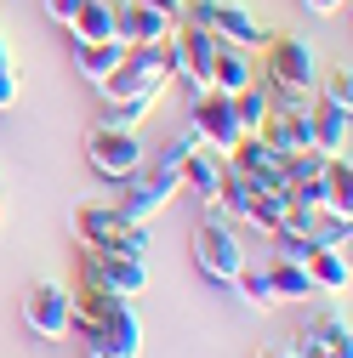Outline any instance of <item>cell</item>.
<instances>
[{
  "label": "cell",
  "mask_w": 353,
  "mask_h": 358,
  "mask_svg": "<svg viewBox=\"0 0 353 358\" xmlns=\"http://www.w3.org/2000/svg\"><path fill=\"white\" fill-rule=\"evenodd\" d=\"M74 330L85 336V358H143V324L131 301L74 290Z\"/></svg>",
  "instance_id": "1"
},
{
  "label": "cell",
  "mask_w": 353,
  "mask_h": 358,
  "mask_svg": "<svg viewBox=\"0 0 353 358\" xmlns=\"http://www.w3.org/2000/svg\"><path fill=\"white\" fill-rule=\"evenodd\" d=\"M262 69H256V85L268 92V103H296L307 108L319 92V63H314V46L296 34H268L262 40Z\"/></svg>",
  "instance_id": "2"
},
{
  "label": "cell",
  "mask_w": 353,
  "mask_h": 358,
  "mask_svg": "<svg viewBox=\"0 0 353 358\" xmlns=\"http://www.w3.org/2000/svg\"><path fill=\"white\" fill-rule=\"evenodd\" d=\"M171 80H176L171 40L165 46H125V57L114 63V74L97 85V92L103 97H131V103H160Z\"/></svg>",
  "instance_id": "3"
},
{
  "label": "cell",
  "mask_w": 353,
  "mask_h": 358,
  "mask_svg": "<svg viewBox=\"0 0 353 358\" xmlns=\"http://www.w3.org/2000/svg\"><path fill=\"white\" fill-rule=\"evenodd\" d=\"M143 285H148V256H125V250H103V245H80V290L131 301Z\"/></svg>",
  "instance_id": "4"
},
{
  "label": "cell",
  "mask_w": 353,
  "mask_h": 358,
  "mask_svg": "<svg viewBox=\"0 0 353 358\" xmlns=\"http://www.w3.org/2000/svg\"><path fill=\"white\" fill-rule=\"evenodd\" d=\"M194 262L200 273L216 279V285H234V273L245 267V245H240V228L228 216H205L194 228Z\"/></svg>",
  "instance_id": "5"
},
{
  "label": "cell",
  "mask_w": 353,
  "mask_h": 358,
  "mask_svg": "<svg viewBox=\"0 0 353 358\" xmlns=\"http://www.w3.org/2000/svg\"><path fill=\"white\" fill-rule=\"evenodd\" d=\"M74 234L80 245H103V250H125V256H148V234L137 222H125L114 205H80L74 210Z\"/></svg>",
  "instance_id": "6"
},
{
  "label": "cell",
  "mask_w": 353,
  "mask_h": 358,
  "mask_svg": "<svg viewBox=\"0 0 353 358\" xmlns=\"http://www.w3.org/2000/svg\"><path fill=\"white\" fill-rule=\"evenodd\" d=\"M148 154L137 143V131H120V125H92V137H85V165L109 182H125L131 171H137Z\"/></svg>",
  "instance_id": "7"
},
{
  "label": "cell",
  "mask_w": 353,
  "mask_h": 358,
  "mask_svg": "<svg viewBox=\"0 0 353 358\" xmlns=\"http://www.w3.org/2000/svg\"><path fill=\"white\" fill-rule=\"evenodd\" d=\"M23 324H29L40 341H69V330H74V290L40 279V285L23 296Z\"/></svg>",
  "instance_id": "8"
},
{
  "label": "cell",
  "mask_w": 353,
  "mask_h": 358,
  "mask_svg": "<svg viewBox=\"0 0 353 358\" xmlns=\"http://www.w3.org/2000/svg\"><path fill=\"white\" fill-rule=\"evenodd\" d=\"M188 131L200 137V148L205 154H234V143H240V125H234V103L223 97V92H200L194 97V114H188Z\"/></svg>",
  "instance_id": "9"
},
{
  "label": "cell",
  "mask_w": 353,
  "mask_h": 358,
  "mask_svg": "<svg viewBox=\"0 0 353 358\" xmlns=\"http://www.w3.org/2000/svg\"><path fill=\"white\" fill-rule=\"evenodd\" d=\"M216 46H223V40H216L211 29H194V23H176L171 29V63H176V74L194 85V97L211 92V57H216Z\"/></svg>",
  "instance_id": "10"
},
{
  "label": "cell",
  "mask_w": 353,
  "mask_h": 358,
  "mask_svg": "<svg viewBox=\"0 0 353 358\" xmlns=\"http://www.w3.org/2000/svg\"><path fill=\"white\" fill-rule=\"evenodd\" d=\"M228 171H240V176H251V182L285 194V154H279L268 137H240L234 154H228Z\"/></svg>",
  "instance_id": "11"
},
{
  "label": "cell",
  "mask_w": 353,
  "mask_h": 358,
  "mask_svg": "<svg viewBox=\"0 0 353 358\" xmlns=\"http://www.w3.org/2000/svg\"><path fill=\"white\" fill-rule=\"evenodd\" d=\"M176 29V17L154 12V6H125V0H114V40L120 46H165Z\"/></svg>",
  "instance_id": "12"
},
{
  "label": "cell",
  "mask_w": 353,
  "mask_h": 358,
  "mask_svg": "<svg viewBox=\"0 0 353 358\" xmlns=\"http://www.w3.org/2000/svg\"><path fill=\"white\" fill-rule=\"evenodd\" d=\"M307 125H314V154H325V159L347 154V143H353V108L307 103Z\"/></svg>",
  "instance_id": "13"
},
{
  "label": "cell",
  "mask_w": 353,
  "mask_h": 358,
  "mask_svg": "<svg viewBox=\"0 0 353 358\" xmlns=\"http://www.w3.org/2000/svg\"><path fill=\"white\" fill-rule=\"evenodd\" d=\"M296 358H353L347 313L336 307V313H325V319H314V324H307V336H302V352H296Z\"/></svg>",
  "instance_id": "14"
},
{
  "label": "cell",
  "mask_w": 353,
  "mask_h": 358,
  "mask_svg": "<svg viewBox=\"0 0 353 358\" xmlns=\"http://www.w3.org/2000/svg\"><path fill=\"white\" fill-rule=\"evenodd\" d=\"M211 34L223 40V46H240V52H256L262 40H268V29H262L245 6H228V0H216V17H211Z\"/></svg>",
  "instance_id": "15"
},
{
  "label": "cell",
  "mask_w": 353,
  "mask_h": 358,
  "mask_svg": "<svg viewBox=\"0 0 353 358\" xmlns=\"http://www.w3.org/2000/svg\"><path fill=\"white\" fill-rule=\"evenodd\" d=\"M223 182H228V159H223V154L194 148V154L183 159V188H194L205 205H216V199H223Z\"/></svg>",
  "instance_id": "16"
},
{
  "label": "cell",
  "mask_w": 353,
  "mask_h": 358,
  "mask_svg": "<svg viewBox=\"0 0 353 358\" xmlns=\"http://www.w3.org/2000/svg\"><path fill=\"white\" fill-rule=\"evenodd\" d=\"M69 46H92V40H114V0H80V12L63 23Z\"/></svg>",
  "instance_id": "17"
},
{
  "label": "cell",
  "mask_w": 353,
  "mask_h": 358,
  "mask_svg": "<svg viewBox=\"0 0 353 358\" xmlns=\"http://www.w3.org/2000/svg\"><path fill=\"white\" fill-rule=\"evenodd\" d=\"M251 80H256L251 52H240V46H216V57H211V92L234 97V92H245Z\"/></svg>",
  "instance_id": "18"
},
{
  "label": "cell",
  "mask_w": 353,
  "mask_h": 358,
  "mask_svg": "<svg viewBox=\"0 0 353 358\" xmlns=\"http://www.w3.org/2000/svg\"><path fill=\"white\" fill-rule=\"evenodd\" d=\"M302 267H307V279H314V290H331V296H342V290H347V279H353L347 250H336V245H319Z\"/></svg>",
  "instance_id": "19"
},
{
  "label": "cell",
  "mask_w": 353,
  "mask_h": 358,
  "mask_svg": "<svg viewBox=\"0 0 353 358\" xmlns=\"http://www.w3.org/2000/svg\"><path fill=\"white\" fill-rule=\"evenodd\" d=\"M125 57V46L120 40H92V46H74V69L92 80V85H103L109 74H114V63Z\"/></svg>",
  "instance_id": "20"
},
{
  "label": "cell",
  "mask_w": 353,
  "mask_h": 358,
  "mask_svg": "<svg viewBox=\"0 0 353 358\" xmlns=\"http://www.w3.org/2000/svg\"><path fill=\"white\" fill-rule=\"evenodd\" d=\"M268 290H274V301H307L314 296V279H307V267L302 262H274L268 267Z\"/></svg>",
  "instance_id": "21"
},
{
  "label": "cell",
  "mask_w": 353,
  "mask_h": 358,
  "mask_svg": "<svg viewBox=\"0 0 353 358\" xmlns=\"http://www.w3.org/2000/svg\"><path fill=\"white\" fill-rule=\"evenodd\" d=\"M228 103H234V125H240V137H256L262 120H268V108H274V103H268V92H262L256 80L245 85V92H234Z\"/></svg>",
  "instance_id": "22"
},
{
  "label": "cell",
  "mask_w": 353,
  "mask_h": 358,
  "mask_svg": "<svg viewBox=\"0 0 353 358\" xmlns=\"http://www.w3.org/2000/svg\"><path fill=\"white\" fill-rule=\"evenodd\" d=\"M154 114V103H131V97H103V120L97 125H120V131H137Z\"/></svg>",
  "instance_id": "23"
},
{
  "label": "cell",
  "mask_w": 353,
  "mask_h": 358,
  "mask_svg": "<svg viewBox=\"0 0 353 358\" xmlns=\"http://www.w3.org/2000/svg\"><path fill=\"white\" fill-rule=\"evenodd\" d=\"M234 290H240V301H251L256 313H268V307H274V290H268V273H245V267H240V273H234Z\"/></svg>",
  "instance_id": "24"
},
{
  "label": "cell",
  "mask_w": 353,
  "mask_h": 358,
  "mask_svg": "<svg viewBox=\"0 0 353 358\" xmlns=\"http://www.w3.org/2000/svg\"><path fill=\"white\" fill-rule=\"evenodd\" d=\"M325 103H336V108H353V74H347V63L325 80Z\"/></svg>",
  "instance_id": "25"
},
{
  "label": "cell",
  "mask_w": 353,
  "mask_h": 358,
  "mask_svg": "<svg viewBox=\"0 0 353 358\" xmlns=\"http://www.w3.org/2000/svg\"><path fill=\"white\" fill-rule=\"evenodd\" d=\"M342 6H347V0H302V12H307V17H336Z\"/></svg>",
  "instance_id": "26"
},
{
  "label": "cell",
  "mask_w": 353,
  "mask_h": 358,
  "mask_svg": "<svg viewBox=\"0 0 353 358\" xmlns=\"http://www.w3.org/2000/svg\"><path fill=\"white\" fill-rule=\"evenodd\" d=\"M12 103H18V74L0 69V108H12Z\"/></svg>",
  "instance_id": "27"
},
{
  "label": "cell",
  "mask_w": 353,
  "mask_h": 358,
  "mask_svg": "<svg viewBox=\"0 0 353 358\" xmlns=\"http://www.w3.org/2000/svg\"><path fill=\"white\" fill-rule=\"evenodd\" d=\"M46 12H52V17H57V23H69V17H74V12H80V0H46Z\"/></svg>",
  "instance_id": "28"
},
{
  "label": "cell",
  "mask_w": 353,
  "mask_h": 358,
  "mask_svg": "<svg viewBox=\"0 0 353 358\" xmlns=\"http://www.w3.org/2000/svg\"><path fill=\"white\" fill-rule=\"evenodd\" d=\"M125 6H154V12H165V17H176V12H183V0H125Z\"/></svg>",
  "instance_id": "29"
},
{
  "label": "cell",
  "mask_w": 353,
  "mask_h": 358,
  "mask_svg": "<svg viewBox=\"0 0 353 358\" xmlns=\"http://www.w3.org/2000/svg\"><path fill=\"white\" fill-rule=\"evenodd\" d=\"M256 358H296V347H262Z\"/></svg>",
  "instance_id": "30"
},
{
  "label": "cell",
  "mask_w": 353,
  "mask_h": 358,
  "mask_svg": "<svg viewBox=\"0 0 353 358\" xmlns=\"http://www.w3.org/2000/svg\"><path fill=\"white\" fill-rule=\"evenodd\" d=\"M0 69H12V46H6V40H0Z\"/></svg>",
  "instance_id": "31"
}]
</instances>
